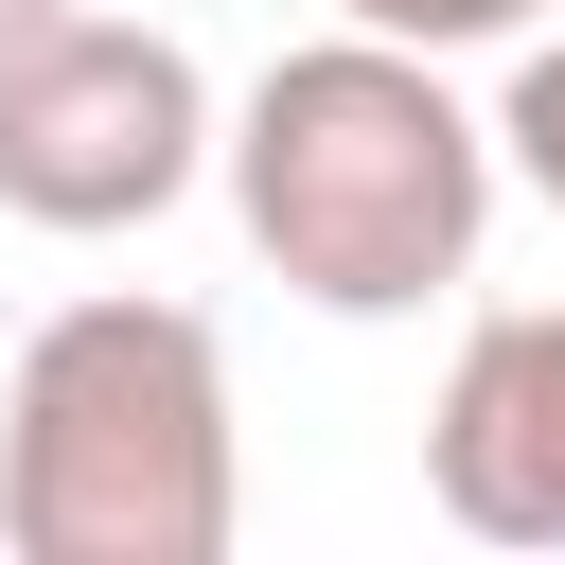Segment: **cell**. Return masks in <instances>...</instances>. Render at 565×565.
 <instances>
[{"mask_svg":"<svg viewBox=\"0 0 565 565\" xmlns=\"http://www.w3.org/2000/svg\"><path fill=\"white\" fill-rule=\"evenodd\" d=\"M212 177H230V230L265 247V282L318 300V318L459 300L477 247H494V194H512L494 106H459L441 53L353 35V18L247 71V106L212 124Z\"/></svg>","mask_w":565,"mask_h":565,"instance_id":"1","label":"cell"},{"mask_svg":"<svg viewBox=\"0 0 565 565\" xmlns=\"http://www.w3.org/2000/svg\"><path fill=\"white\" fill-rule=\"evenodd\" d=\"M247 406L194 300H53L0 371V547L18 565H230Z\"/></svg>","mask_w":565,"mask_h":565,"instance_id":"2","label":"cell"},{"mask_svg":"<svg viewBox=\"0 0 565 565\" xmlns=\"http://www.w3.org/2000/svg\"><path fill=\"white\" fill-rule=\"evenodd\" d=\"M212 124L230 106H212L194 35H159L124 0H71V18L0 35V212L18 230H71V247L159 230L212 177Z\"/></svg>","mask_w":565,"mask_h":565,"instance_id":"3","label":"cell"},{"mask_svg":"<svg viewBox=\"0 0 565 565\" xmlns=\"http://www.w3.org/2000/svg\"><path fill=\"white\" fill-rule=\"evenodd\" d=\"M424 494L477 547H565V300H494L424 406Z\"/></svg>","mask_w":565,"mask_h":565,"instance_id":"4","label":"cell"},{"mask_svg":"<svg viewBox=\"0 0 565 565\" xmlns=\"http://www.w3.org/2000/svg\"><path fill=\"white\" fill-rule=\"evenodd\" d=\"M494 159L530 212H565V35H512V88H494Z\"/></svg>","mask_w":565,"mask_h":565,"instance_id":"5","label":"cell"},{"mask_svg":"<svg viewBox=\"0 0 565 565\" xmlns=\"http://www.w3.org/2000/svg\"><path fill=\"white\" fill-rule=\"evenodd\" d=\"M353 35H406V53H512V35H547L565 0H335Z\"/></svg>","mask_w":565,"mask_h":565,"instance_id":"6","label":"cell"},{"mask_svg":"<svg viewBox=\"0 0 565 565\" xmlns=\"http://www.w3.org/2000/svg\"><path fill=\"white\" fill-rule=\"evenodd\" d=\"M35 18H71V0H0V35H35Z\"/></svg>","mask_w":565,"mask_h":565,"instance_id":"7","label":"cell"}]
</instances>
